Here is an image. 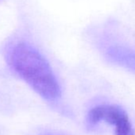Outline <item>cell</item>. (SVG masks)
<instances>
[{"label":"cell","mask_w":135,"mask_h":135,"mask_svg":"<svg viewBox=\"0 0 135 135\" xmlns=\"http://www.w3.org/2000/svg\"><path fill=\"white\" fill-rule=\"evenodd\" d=\"M88 122L96 124L107 122L115 127V135H134V129L126 112L118 106L102 105L91 109L88 113Z\"/></svg>","instance_id":"cell-2"},{"label":"cell","mask_w":135,"mask_h":135,"mask_svg":"<svg viewBox=\"0 0 135 135\" xmlns=\"http://www.w3.org/2000/svg\"><path fill=\"white\" fill-rule=\"evenodd\" d=\"M9 62L18 76L45 99L53 101L61 91L47 60L26 43L15 45L9 53Z\"/></svg>","instance_id":"cell-1"},{"label":"cell","mask_w":135,"mask_h":135,"mask_svg":"<svg viewBox=\"0 0 135 135\" xmlns=\"http://www.w3.org/2000/svg\"><path fill=\"white\" fill-rule=\"evenodd\" d=\"M111 61L118 65L135 73V50L123 46L113 47L108 51Z\"/></svg>","instance_id":"cell-3"}]
</instances>
